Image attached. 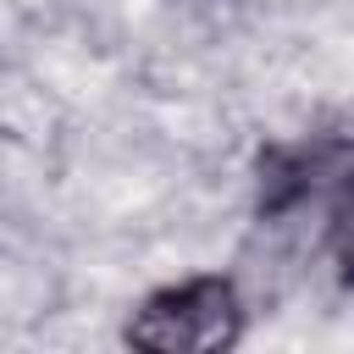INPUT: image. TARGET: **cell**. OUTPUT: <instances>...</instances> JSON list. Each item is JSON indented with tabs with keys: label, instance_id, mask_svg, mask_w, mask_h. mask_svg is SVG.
Instances as JSON below:
<instances>
[{
	"label": "cell",
	"instance_id": "3957f363",
	"mask_svg": "<svg viewBox=\"0 0 354 354\" xmlns=\"http://www.w3.org/2000/svg\"><path fill=\"white\" fill-rule=\"evenodd\" d=\"M332 260H337V282L354 288V171H343L337 194H332Z\"/></svg>",
	"mask_w": 354,
	"mask_h": 354
},
{
	"label": "cell",
	"instance_id": "6da1fadb",
	"mask_svg": "<svg viewBox=\"0 0 354 354\" xmlns=\"http://www.w3.org/2000/svg\"><path fill=\"white\" fill-rule=\"evenodd\" d=\"M243 293L221 271L177 277L155 293H144L122 326V343L149 354H221L243 337Z\"/></svg>",
	"mask_w": 354,
	"mask_h": 354
},
{
	"label": "cell",
	"instance_id": "7a4b0ae2",
	"mask_svg": "<svg viewBox=\"0 0 354 354\" xmlns=\"http://www.w3.org/2000/svg\"><path fill=\"white\" fill-rule=\"evenodd\" d=\"M343 149L337 144H277L260 155V216H288L299 210L321 177H326V160H337Z\"/></svg>",
	"mask_w": 354,
	"mask_h": 354
}]
</instances>
